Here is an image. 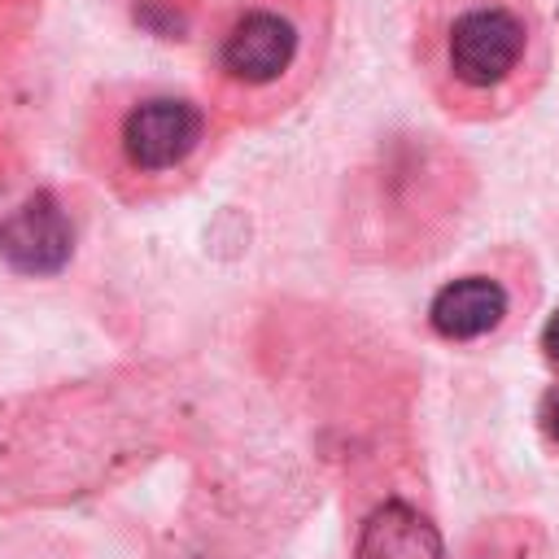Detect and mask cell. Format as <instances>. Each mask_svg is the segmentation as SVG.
I'll return each mask as SVG.
<instances>
[{"mask_svg": "<svg viewBox=\"0 0 559 559\" xmlns=\"http://www.w3.org/2000/svg\"><path fill=\"white\" fill-rule=\"evenodd\" d=\"M537 419H542V428H546V437L559 445V380L546 389V397H542V411H537Z\"/></svg>", "mask_w": 559, "mask_h": 559, "instance_id": "52a82bcc", "label": "cell"}, {"mask_svg": "<svg viewBox=\"0 0 559 559\" xmlns=\"http://www.w3.org/2000/svg\"><path fill=\"white\" fill-rule=\"evenodd\" d=\"M231 131L205 96L157 83H109L92 96L79 153L92 179L122 205H157L183 192Z\"/></svg>", "mask_w": 559, "mask_h": 559, "instance_id": "3957f363", "label": "cell"}, {"mask_svg": "<svg viewBox=\"0 0 559 559\" xmlns=\"http://www.w3.org/2000/svg\"><path fill=\"white\" fill-rule=\"evenodd\" d=\"M537 284L520 258H498L445 280L428 301V328L445 345H493L533 306Z\"/></svg>", "mask_w": 559, "mask_h": 559, "instance_id": "277c9868", "label": "cell"}, {"mask_svg": "<svg viewBox=\"0 0 559 559\" xmlns=\"http://www.w3.org/2000/svg\"><path fill=\"white\" fill-rule=\"evenodd\" d=\"M336 31V0H223L201 39L205 100L227 127H262L310 96Z\"/></svg>", "mask_w": 559, "mask_h": 559, "instance_id": "7a4b0ae2", "label": "cell"}, {"mask_svg": "<svg viewBox=\"0 0 559 559\" xmlns=\"http://www.w3.org/2000/svg\"><path fill=\"white\" fill-rule=\"evenodd\" d=\"M415 70L459 122H498L528 105L550 70L537 0H419Z\"/></svg>", "mask_w": 559, "mask_h": 559, "instance_id": "6da1fadb", "label": "cell"}, {"mask_svg": "<svg viewBox=\"0 0 559 559\" xmlns=\"http://www.w3.org/2000/svg\"><path fill=\"white\" fill-rule=\"evenodd\" d=\"M358 559H441V546L424 515L389 502L367 520L358 537Z\"/></svg>", "mask_w": 559, "mask_h": 559, "instance_id": "8992f818", "label": "cell"}, {"mask_svg": "<svg viewBox=\"0 0 559 559\" xmlns=\"http://www.w3.org/2000/svg\"><path fill=\"white\" fill-rule=\"evenodd\" d=\"M74 253V223L52 192L26 197L0 218V258L17 275H57Z\"/></svg>", "mask_w": 559, "mask_h": 559, "instance_id": "5b68a950", "label": "cell"}, {"mask_svg": "<svg viewBox=\"0 0 559 559\" xmlns=\"http://www.w3.org/2000/svg\"><path fill=\"white\" fill-rule=\"evenodd\" d=\"M542 354H546V362L559 371V310L546 319V328H542Z\"/></svg>", "mask_w": 559, "mask_h": 559, "instance_id": "ba28073f", "label": "cell"}]
</instances>
